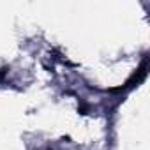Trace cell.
<instances>
[{"label": "cell", "instance_id": "cell-1", "mask_svg": "<svg viewBox=\"0 0 150 150\" xmlns=\"http://www.w3.org/2000/svg\"><path fill=\"white\" fill-rule=\"evenodd\" d=\"M146 69H148V60L145 58L143 62H141V65L138 67V71L136 72H132V76L122 85V87H118V88H111L110 92H127V90H131L132 87H136V85H139L143 80H145V76H146Z\"/></svg>", "mask_w": 150, "mask_h": 150}]
</instances>
